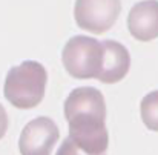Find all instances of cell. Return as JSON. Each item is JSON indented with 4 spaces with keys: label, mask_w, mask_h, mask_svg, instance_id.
I'll return each mask as SVG.
<instances>
[{
    "label": "cell",
    "mask_w": 158,
    "mask_h": 155,
    "mask_svg": "<svg viewBox=\"0 0 158 155\" xmlns=\"http://www.w3.org/2000/svg\"><path fill=\"white\" fill-rule=\"evenodd\" d=\"M103 69L98 80L106 85L117 83L126 77L131 68V55L127 49L115 42V40H103Z\"/></svg>",
    "instance_id": "cell-8"
},
{
    "label": "cell",
    "mask_w": 158,
    "mask_h": 155,
    "mask_svg": "<svg viewBox=\"0 0 158 155\" xmlns=\"http://www.w3.org/2000/svg\"><path fill=\"white\" fill-rule=\"evenodd\" d=\"M57 140V124L48 117H37L23 128L19 138V149L22 155H51Z\"/></svg>",
    "instance_id": "cell-5"
},
{
    "label": "cell",
    "mask_w": 158,
    "mask_h": 155,
    "mask_svg": "<svg viewBox=\"0 0 158 155\" xmlns=\"http://www.w3.org/2000/svg\"><path fill=\"white\" fill-rule=\"evenodd\" d=\"M141 120L148 129L158 132V91L149 92L140 103Z\"/></svg>",
    "instance_id": "cell-9"
},
{
    "label": "cell",
    "mask_w": 158,
    "mask_h": 155,
    "mask_svg": "<svg viewBox=\"0 0 158 155\" xmlns=\"http://www.w3.org/2000/svg\"><path fill=\"white\" fill-rule=\"evenodd\" d=\"M69 123V138L77 148L89 155H106L109 135L106 129V118L95 115H77Z\"/></svg>",
    "instance_id": "cell-3"
},
{
    "label": "cell",
    "mask_w": 158,
    "mask_h": 155,
    "mask_svg": "<svg viewBox=\"0 0 158 155\" xmlns=\"http://www.w3.org/2000/svg\"><path fill=\"white\" fill-rule=\"evenodd\" d=\"M103 45L94 37L75 36L61 52L66 72L75 78H98L103 69Z\"/></svg>",
    "instance_id": "cell-2"
},
{
    "label": "cell",
    "mask_w": 158,
    "mask_h": 155,
    "mask_svg": "<svg viewBox=\"0 0 158 155\" xmlns=\"http://www.w3.org/2000/svg\"><path fill=\"white\" fill-rule=\"evenodd\" d=\"M120 11V0H75L74 17L81 29L103 34L112 28Z\"/></svg>",
    "instance_id": "cell-4"
},
{
    "label": "cell",
    "mask_w": 158,
    "mask_h": 155,
    "mask_svg": "<svg viewBox=\"0 0 158 155\" xmlns=\"http://www.w3.org/2000/svg\"><path fill=\"white\" fill-rule=\"evenodd\" d=\"M77 115H95L106 118V103L103 94L91 86L74 89L64 102V117L71 120Z\"/></svg>",
    "instance_id": "cell-7"
},
{
    "label": "cell",
    "mask_w": 158,
    "mask_h": 155,
    "mask_svg": "<svg viewBox=\"0 0 158 155\" xmlns=\"http://www.w3.org/2000/svg\"><path fill=\"white\" fill-rule=\"evenodd\" d=\"M8 124H9V121H8V114H6L5 107L0 104V138H3V135L6 134Z\"/></svg>",
    "instance_id": "cell-11"
},
{
    "label": "cell",
    "mask_w": 158,
    "mask_h": 155,
    "mask_svg": "<svg viewBox=\"0 0 158 155\" xmlns=\"http://www.w3.org/2000/svg\"><path fill=\"white\" fill-rule=\"evenodd\" d=\"M48 74L39 61H23L9 69L5 78L3 94L19 109H31L45 97Z\"/></svg>",
    "instance_id": "cell-1"
},
{
    "label": "cell",
    "mask_w": 158,
    "mask_h": 155,
    "mask_svg": "<svg viewBox=\"0 0 158 155\" xmlns=\"http://www.w3.org/2000/svg\"><path fill=\"white\" fill-rule=\"evenodd\" d=\"M57 155H89V154H86V152H83L80 148H77V146L74 145V141L68 137V138L61 143V146L58 148Z\"/></svg>",
    "instance_id": "cell-10"
},
{
    "label": "cell",
    "mask_w": 158,
    "mask_h": 155,
    "mask_svg": "<svg viewBox=\"0 0 158 155\" xmlns=\"http://www.w3.org/2000/svg\"><path fill=\"white\" fill-rule=\"evenodd\" d=\"M127 29L140 42L158 37V0H143L134 5L127 15Z\"/></svg>",
    "instance_id": "cell-6"
}]
</instances>
